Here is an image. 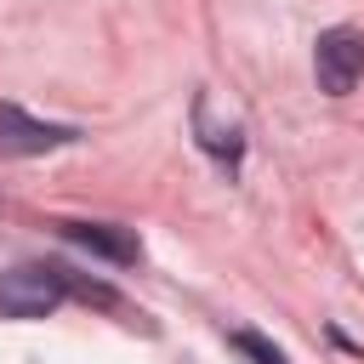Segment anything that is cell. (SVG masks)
<instances>
[{
    "instance_id": "cell-1",
    "label": "cell",
    "mask_w": 364,
    "mask_h": 364,
    "mask_svg": "<svg viewBox=\"0 0 364 364\" xmlns=\"http://www.w3.org/2000/svg\"><path fill=\"white\" fill-rule=\"evenodd\" d=\"M68 296V267L57 262H23L0 273V313L6 318H46Z\"/></svg>"
},
{
    "instance_id": "cell-2",
    "label": "cell",
    "mask_w": 364,
    "mask_h": 364,
    "mask_svg": "<svg viewBox=\"0 0 364 364\" xmlns=\"http://www.w3.org/2000/svg\"><path fill=\"white\" fill-rule=\"evenodd\" d=\"M313 80H318L324 97H347L364 80V34L347 28V23L324 28L318 46H313Z\"/></svg>"
},
{
    "instance_id": "cell-3",
    "label": "cell",
    "mask_w": 364,
    "mask_h": 364,
    "mask_svg": "<svg viewBox=\"0 0 364 364\" xmlns=\"http://www.w3.org/2000/svg\"><path fill=\"white\" fill-rule=\"evenodd\" d=\"M68 142H80V131H74V125H51V119L23 114L17 102H0V159L51 154V148H68Z\"/></svg>"
},
{
    "instance_id": "cell-4",
    "label": "cell",
    "mask_w": 364,
    "mask_h": 364,
    "mask_svg": "<svg viewBox=\"0 0 364 364\" xmlns=\"http://www.w3.org/2000/svg\"><path fill=\"white\" fill-rule=\"evenodd\" d=\"M57 228H63L68 245H80V250H91V256H108V262H119V267H131V262L142 256L136 233H125V228H114V222H57Z\"/></svg>"
},
{
    "instance_id": "cell-5",
    "label": "cell",
    "mask_w": 364,
    "mask_h": 364,
    "mask_svg": "<svg viewBox=\"0 0 364 364\" xmlns=\"http://www.w3.org/2000/svg\"><path fill=\"white\" fill-rule=\"evenodd\" d=\"M233 347H239L250 364H284V353H279L267 336H256V330H233Z\"/></svg>"
}]
</instances>
